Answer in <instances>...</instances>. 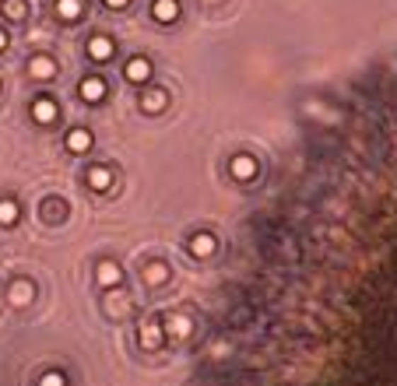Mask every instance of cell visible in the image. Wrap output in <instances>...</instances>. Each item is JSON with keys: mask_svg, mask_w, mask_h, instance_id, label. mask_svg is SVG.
Wrapping results in <instances>:
<instances>
[{"mask_svg": "<svg viewBox=\"0 0 397 386\" xmlns=\"http://www.w3.org/2000/svg\"><path fill=\"white\" fill-rule=\"evenodd\" d=\"M85 53H88V60H96V64H109V60L116 57V39L96 32V35L85 42Z\"/></svg>", "mask_w": 397, "mask_h": 386, "instance_id": "cell-1", "label": "cell"}, {"mask_svg": "<svg viewBox=\"0 0 397 386\" xmlns=\"http://www.w3.org/2000/svg\"><path fill=\"white\" fill-rule=\"evenodd\" d=\"M28 112H32V119H35L39 127H50V123L60 119V105H57V98L53 95H35Z\"/></svg>", "mask_w": 397, "mask_h": 386, "instance_id": "cell-2", "label": "cell"}, {"mask_svg": "<svg viewBox=\"0 0 397 386\" xmlns=\"http://www.w3.org/2000/svg\"><path fill=\"white\" fill-rule=\"evenodd\" d=\"M105 92H109V85H105L102 74H85L78 81V95H81V102H88V105H99L102 98H105Z\"/></svg>", "mask_w": 397, "mask_h": 386, "instance_id": "cell-3", "label": "cell"}, {"mask_svg": "<svg viewBox=\"0 0 397 386\" xmlns=\"http://www.w3.org/2000/svg\"><path fill=\"white\" fill-rule=\"evenodd\" d=\"M151 74H155V67H151L148 57H130V60L123 64V78H127L130 85H148Z\"/></svg>", "mask_w": 397, "mask_h": 386, "instance_id": "cell-4", "label": "cell"}, {"mask_svg": "<svg viewBox=\"0 0 397 386\" xmlns=\"http://www.w3.org/2000/svg\"><path fill=\"white\" fill-rule=\"evenodd\" d=\"M28 74L35 78V81H50V78H57L60 74V67H57V60L50 57V53H35V57H28Z\"/></svg>", "mask_w": 397, "mask_h": 386, "instance_id": "cell-5", "label": "cell"}, {"mask_svg": "<svg viewBox=\"0 0 397 386\" xmlns=\"http://www.w3.org/2000/svg\"><path fill=\"white\" fill-rule=\"evenodd\" d=\"M141 112H148V116H159L162 109H169V88H148V92H141Z\"/></svg>", "mask_w": 397, "mask_h": 386, "instance_id": "cell-6", "label": "cell"}, {"mask_svg": "<svg viewBox=\"0 0 397 386\" xmlns=\"http://www.w3.org/2000/svg\"><path fill=\"white\" fill-rule=\"evenodd\" d=\"M67 151L71 155H85V151H92V144H96V137H92V130L88 127H74V130H67Z\"/></svg>", "mask_w": 397, "mask_h": 386, "instance_id": "cell-7", "label": "cell"}, {"mask_svg": "<svg viewBox=\"0 0 397 386\" xmlns=\"http://www.w3.org/2000/svg\"><path fill=\"white\" fill-rule=\"evenodd\" d=\"M180 0H151V18L159 25H176L180 21Z\"/></svg>", "mask_w": 397, "mask_h": 386, "instance_id": "cell-8", "label": "cell"}, {"mask_svg": "<svg viewBox=\"0 0 397 386\" xmlns=\"http://www.w3.org/2000/svg\"><path fill=\"white\" fill-rule=\"evenodd\" d=\"M229 169H232V176H236L239 183H246V180L257 176V158H253V155H236V158L229 162Z\"/></svg>", "mask_w": 397, "mask_h": 386, "instance_id": "cell-9", "label": "cell"}, {"mask_svg": "<svg viewBox=\"0 0 397 386\" xmlns=\"http://www.w3.org/2000/svg\"><path fill=\"white\" fill-rule=\"evenodd\" d=\"M32 295H35V285H32L28 278H18V281H11V288H7L11 305H28V302H32Z\"/></svg>", "mask_w": 397, "mask_h": 386, "instance_id": "cell-10", "label": "cell"}, {"mask_svg": "<svg viewBox=\"0 0 397 386\" xmlns=\"http://www.w3.org/2000/svg\"><path fill=\"white\" fill-rule=\"evenodd\" d=\"M53 14L60 21H78L85 14V0H53Z\"/></svg>", "mask_w": 397, "mask_h": 386, "instance_id": "cell-11", "label": "cell"}, {"mask_svg": "<svg viewBox=\"0 0 397 386\" xmlns=\"http://www.w3.org/2000/svg\"><path fill=\"white\" fill-rule=\"evenodd\" d=\"M96 278H99L102 288H113V285H120V281H123V271H120V264H116V260H102L99 271H96Z\"/></svg>", "mask_w": 397, "mask_h": 386, "instance_id": "cell-12", "label": "cell"}, {"mask_svg": "<svg viewBox=\"0 0 397 386\" xmlns=\"http://www.w3.org/2000/svg\"><path fill=\"white\" fill-rule=\"evenodd\" d=\"M214 235L211 232H197V235H190V257H211L214 253Z\"/></svg>", "mask_w": 397, "mask_h": 386, "instance_id": "cell-13", "label": "cell"}, {"mask_svg": "<svg viewBox=\"0 0 397 386\" xmlns=\"http://www.w3.org/2000/svg\"><path fill=\"white\" fill-rule=\"evenodd\" d=\"M0 14L7 21H25L28 18V0H0Z\"/></svg>", "mask_w": 397, "mask_h": 386, "instance_id": "cell-14", "label": "cell"}, {"mask_svg": "<svg viewBox=\"0 0 397 386\" xmlns=\"http://www.w3.org/2000/svg\"><path fill=\"white\" fill-rule=\"evenodd\" d=\"M88 187H92V190H109V187H113V172L102 169V165L88 169Z\"/></svg>", "mask_w": 397, "mask_h": 386, "instance_id": "cell-15", "label": "cell"}, {"mask_svg": "<svg viewBox=\"0 0 397 386\" xmlns=\"http://www.w3.org/2000/svg\"><path fill=\"white\" fill-rule=\"evenodd\" d=\"M64 214H67V204H64V200H57V197L42 200V218H46V221H60Z\"/></svg>", "mask_w": 397, "mask_h": 386, "instance_id": "cell-16", "label": "cell"}, {"mask_svg": "<svg viewBox=\"0 0 397 386\" xmlns=\"http://www.w3.org/2000/svg\"><path fill=\"white\" fill-rule=\"evenodd\" d=\"M18 218H21L18 204H14V200H0V225L11 228V225H18Z\"/></svg>", "mask_w": 397, "mask_h": 386, "instance_id": "cell-17", "label": "cell"}, {"mask_svg": "<svg viewBox=\"0 0 397 386\" xmlns=\"http://www.w3.org/2000/svg\"><path fill=\"white\" fill-rule=\"evenodd\" d=\"M144 278H148L151 285H162V281H169V267H166V264H148V267H144Z\"/></svg>", "mask_w": 397, "mask_h": 386, "instance_id": "cell-18", "label": "cell"}, {"mask_svg": "<svg viewBox=\"0 0 397 386\" xmlns=\"http://www.w3.org/2000/svg\"><path fill=\"white\" fill-rule=\"evenodd\" d=\"M141 337H144V344H148V348H159V341H162V330H159L155 323H148V327L141 330Z\"/></svg>", "mask_w": 397, "mask_h": 386, "instance_id": "cell-19", "label": "cell"}, {"mask_svg": "<svg viewBox=\"0 0 397 386\" xmlns=\"http://www.w3.org/2000/svg\"><path fill=\"white\" fill-rule=\"evenodd\" d=\"M39 386H67V376H64V373H46V376L39 380Z\"/></svg>", "mask_w": 397, "mask_h": 386, "instance_id": "cell-20", "label": "cell"}, {"mask_svg": "<svg viewBox=\"0 0 397 386\" xmlns=\"http://www.w3.org/2000/svg\"><path fill=\"white\" fill-rule=\"evenodd\" d=\"M109 11H123V7H130V0H102Z\"/></svg>", "mask_w": 397, "mask_h": 386, "instance_id": "cell-21", "label": "cell"}, {"mask_svg": "<svg viewBox=\"0 0 397 386\" xmlns=\"http://www.w3.org/2000/svg\"><path fill=\"white\" fill-rule=\"evenodd\" d=\"M7 42H11V39H7V32H4V28H0V53H4V49H7Z\"/></svg>", "mask_w": 397, "mask_h": 386, "instance_id": "cell-22", "label": "cell"}]
</instances>
